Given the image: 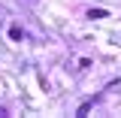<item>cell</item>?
<instances>
[{
	"instance_id": "cell-1",
	"label": "cell",
	"mask_w": 121,
	"mask_h": 118,
	"mask_svg": "<svg viewBox=\"0 0 121 118\" xmlns=\"http://www.w3.org/2000/svg\"><path fill=\"white\" fill-rule=\"evenodd\" d=\"M106 15H109L106 9H91V12H88V18H106Z\"/></svg>"
},
{
	"instance_id": "cell-2",
	"label": "cell",
	"mask_w": 121,
	"mask_h": 118,
	"mask_svg": "<svg viewBox=\"0 0 121 118\" xmlns=\"http://www.w3.org/2000/svg\"><path fill=\"white\" fill-rule=\"evenodd\" d=\"M9 36H12V39H21V27L12 24V27H9Z\"/></svg>"
}]
</instances>
